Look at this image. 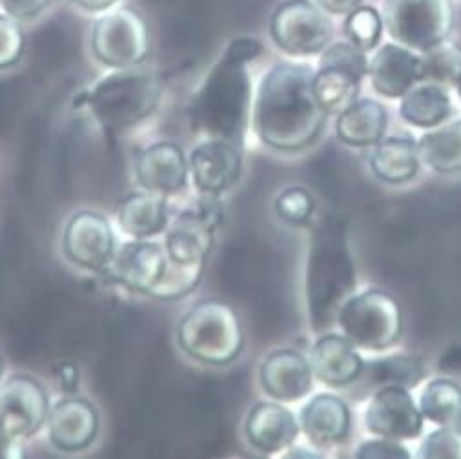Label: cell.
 I'll list each match as a JSON object with an SVG mask.
<instances>
[{
    "instance_id": "6da1fadb",
    "label": "cell",
    "mask_w": 461,
    "mask_h": 459,
    "mask_svg": "<svg viewBox=\"0 0 461 459\" xmlns=\"http://www.w3.org/2000/svg\"><path fill=\"white\" fill-rule=\"evenodd\" d=\"M314 68L304 62H277L259 83L254 101V131L276 151L295 153L312 146L329 115L314 95Z\"/></svg>"
},
{
    "instance_id": "7a4b0ae2",
    "label": "cell",
    "mask_w": 461,
    "mask_h": 459,
    "mask_svg": "<svg viewBox=\"0 0 461 459\" xmlns=\"http://www.w3.org/2000/svg\"><path fill=\"white\" fill-rule=\"evenodd\" d=\"M356 288L357 272L348 245V220L338 212H327L311 232L304 274L306 312L314 334L332 328L339 306Z\"/></svg>"
},
{
    "instance_id": "3957f363",
    "label": "cell",
    "mask_w": 461,
    "mask_h": 459,
    "mask_svg": "<svg viewBox=\"0 0 461 459\" xmlns=\"http://www.w3.org/2000/svg\"><path fill=\"white\" fill-rule=\"evenodd\" d=\"M250 104L252 81L247 62L224 51L195 94L188 113L197 131L245 149Z\"/></svg>"
},
{
    "instance_id": "277c9868",
    "label": "cell",
    "mask_w": 461,
    "mask_h": 459,
    "mask_svg": "<svg viewBox=\"0 0 461 459\" xmlns=\"http://www.w3.org/2000/svg\"><path fill=\"white\" fill-rule=\"evenodd\" d=\"M163 97L159 76L140 66L115 69L86 94L92 115L108 130H126L158 110Z\"/></svg>"
},
{
    "instance_id": "5b68a950",
    "label": "cell",
    "mask_w": 461,
    "mask_h": 459,
    "mask_svg": "<svg viewBox=\"0 0 461 459\" xmlns=\"http://www.w3.org/2000/svg\"><path fill=\"white\" fill-rule=\"evenodd\" d=\"M177 341L185 354L208 366L234 363L245 348V330L238 312L221 299H204L183 316Z\"/></svg>"
},
{
    "instance_id": "8992f818",
    "label": "cell",
    "mask_w": 461,
    "mask_h": 459,
    "mask_svg": "<svg viewBox=\"0 0 461 459\" xmlns=\"http://www.w3.org/2000/svg\"><path fill=\"white\" fill-rule=\"evenodd\" d=\"M336 323L350 343L368 352L389 350L403 334L402 306L385 290L354 292L339 306Z\"/></svg>"
},
{
    "instance_id": "52a82bcc",
    "label": "cell",
    "mask_w": 461,
    "mask_h": 459,
    "mask_svg": "<svg viewBox=\"0 0 461 459\" xmlns=\"http://www.w3.org/2000/svg\"><path fill=\"white\" fill-rule=\"evenodd\" d=\"M383 26L398 44L423 53L452 33L454 6L450 0H385Z\"/></svg>"
},
{
    "instance_id": "ba28073f",
    "label": "cell",
    "mask_w": 461,
    "mask_h": 459,
    "mask_svg": "<svg viewBox=\"0 0 461 459\" xmlns=\"http://www.w3.org/2000/svg\"><path fill=\"white\" fill-rule=\"evenodd\" d=\"M90 46L94 57L108 68L140 66L149 53L148 24L133 6L110 8L95 19Z\"/></svg>"
},
{
    "instance_id": "9c48e42d",
    "label": "cell",
    "mask_w": 461,
    "mask_h": 459,
    "mask_svg": "<svg viewBox=\"0 0 461 459\" xmlns=\"http://www.w3.org/2000/svg\"><path fill=\"white\" fill-rule=\"evenodd\" d=\"M366 69V51L350 40L329 44L321 51L312 86L314 95L327 115H338L359 99Z\"/></svg>"
},
{
    "instance_id": "30bf717a",
    "label": "cell",
    "mask_w": 461,
    "mask_h": 459,
    "mask_svg": "<svg viewBox=\"0 0 461 459\" xmlns=\"http://www.w3.org/2000/svg\"><path fill=\"white\" fill-rule=\"evenodd\" d=\"M334 28L325 12L312 0H286L270 19V37L286 55L306 57L321 53Z\"/></svg>"
},
{
    "instance_id": "8fae6325",
    "label": "cell",
    "mask_w": 461,
    "mask_h": 459,
    "mask_svg": "<svg viewBox=\"0 0 461 459\" xmlns=\"http://www.w3.org/2000/svg\"><path fill=\"white\" fill-rule=\"evenodd\" d=\"M365 427L377 437L411 441L423 434L425 418L409 389L389 385L377 389L370 398L365 409Z\"/></svg>"
},
{
    "instance_id": "7c38bea8",
    "label": "cell",
    "mask_w": 461,
    "mask_h": 459,
    "mask_svg": "<svg viewBox=\"0 0 461 459\" xmlns=\"http://www.w3.org/2000/svg\"><path fill=\"white\" fill-rule=\"evenodd\" d=\"M62 247L71 263L88 270H104L115 254L112 226L101 213L83 210L66 224Z\"/></svg>"
},
{
    "instance_id": "4fadbf2b",
    "label": "cell",
    "mask_w": 461,
    "mask_h": 459,
    "mask_svg": "<svg viewBox=\"0 0 461 459\" xmlns=\"http://www.w3.org/2000/svg\"><path fill=\"white\" fill-rule=\"evenodd\" d=\"M48 418V396L41 382L17 375L0 387V430L10 437L37 432Z\"/></svg>"
},
{
    "instance_id": "5bb4252c",
    "label": "cell",
    "mask_w": 461,
    "mask_h": 459,
    "mask_svg": "<svg viewBox=\"0 0 461 459\" xmlns=\"http://www.w3.org/2000/svg\"><path fill=\"white\" fill-rule=\"evenodd\" d=\"M243 151L222 139H208L194 148L190 172L201 194L221 195L236 186L243 174Z\"/></svg>"
},
{
    "instance_id": "9a60e30c",
    "label": "cell",
    "mask_w": 461,
    "mask_h": 459,
    "mask_svg": "<svg viewBox=\"0 0 461 459\" xmlns=\"http://www.w3.org/2000/svg\"><path fill=\"white\" fill-rule=\"evenodd\" d=\"M259 382L265 394L279 403L304 400L314 389V370L299 350L279 348L270 352L259 366Z\"/></svg>"
},
{
    "instance_id": "2e32d148",
    "label": "cell",
    "mask_w": 461,
    "mask_h": 459,
    "mask_svg": "<svg viewBox=\"0 0 461 459\" xmlns=\"http://www.w3.org/2000/svg\"><path fill=\"white\" fill-rule=\"evenodd\" d=\"M299 427L314 448L339 446L350 437L352 412L339 396L321 392L303 405Z\"/></svg>"
},
{
    "instance_id": "e0dca14e",
    "label": "cell",
    "mask_w": 461,
    "mask_h": 459,
    "mask_svg": "<svg viewBox=\"0 0 461 459\" xmlns=\"http://www.w3.org/2000/svg\"><path fill=\"white\" fill-rule=\"evenodd\" d=\"M370 85L385 99H402L421 83V57L400 44H383L368 60Z\"/></svg>"
},
{
    "instance_id": "ac0fdd59",
    "label": "cell",
    "mask_w": 461,
    "mask_h": 459,
    "mask_svg": "<svg viewBox=\"0 0 461 459\" xmlns=\"http://www.w3.org/2000/svg\"><path fill=\"white\" fill-rule=\"evenodd\" d=\"M190 165L181 146L158 142L142 149L135 163V176L140 186L159 195L179 194L188 183Z\"/></svg>"
},
{
    "instance_id": "d6986e66",
    "label": "cell",
    "mask_w": 461,
    "mask_h": 459,
    "mask_svg": "<svg viewBox=\"0 0 461 459\" xmlns=\"http://www.w3.org/2000/svg\"><path fill=\"white\" fill-rule=\"evenodd\" d=\"M309 361L312 364L314 377L332 389H343L359 381L365 366L359 348L343 334L330 332L320 334Z\"/></svg>"
},
{
    "instance_id": "ffe728a7",
    "label": "cell",
    "mask_w": 461,
    "mask_h": 459,
    "mask_svg": "<svg viewBox=\"0 0 461 459\" xmlns=\"http://www.w3.org/2000/svg\"><path fill=\"white\" fill-rule=\"evenodd\" d=\"M299 419L279 401H261L245 419V437L263 454H279L294 446L299 437Z\"/></svg>"
},
{
    "instance_id": "44dd1931",
    "label": "cell",
    "mask_w": 461,
    "mask_h": 459,
    "mask_svg": "<svg viewBox=\"0 0 461 459\" xmlns=\"http://www.w3.org/2000/svg\"><path fill=\"white\" fill-rule=\"evenodd\" d=\"M167 252L158 243L131 241L113 254L110 263L112 275L135 292L148 293L165 270Z\"/></svg>"
},
{
    "instance_id": "7402d4cb",
    "label": "cell",
    "mask_w": 461,
    "mask_h": 459,
    "mask_svg": "<svg viewBox=\"0 0 461 459\" xmlns=\"http://www.w3.org/2000/svg\"><path fill=\"white\" fill-rule=\"evenodd\" d=\"M51 443L66 452L83 450L97 436L99 416L85 400H64L48 414Z\"/></svg>"
},
{
    "instance_id": "603a6c76",
    "label": "cell",
    "mask_w": 461,
    "mask_h": 459,
    "mask_svg": "<svg viewBox=\"0 0 461 459\" xmlns=\"http://www.w3.org/2000/svg\"><path fill=\"white\" fill-rule=\"evenodd\" d=\"M372 174L387 184H405L421 170L420 146L412 135L383 137L370 153Z\"/></svg>"
},
{
    "instance_id": "cb8c5ba5",
    "label": "cell",
    "mask_w": 461,
    "mask_h": 459,
    "mask_svg": "<svg viewBox=\"0 0 461 459\" xmlns=\"http://www.w3.org/2000/svg\"><path fill=\"white\" fill-rule=\"evenodd\" d=\"M389 128L387 108L374 99H357L338 113L336 135L352 148H368L385 137Z\"/></svg>"
},
{
    "instance_id": "d4e9b609",
    "label": "cell",
    "mask_w": 461,
    "mask_h": 459,
    "mask_svg": "<svg viewBox=\"0 0 461 459\" xmlns=\"http://www.w3.org/2000/svg\"><path fill=\"white\" fill-rule=\"evenodd\" d=\"M452 115V99L445 86L434 83H418L400 103V117L421 130H432L447 122Z\"/></svg>"
},
{
    "instance_id": "484cf974",
    "label": "cell",
    "mask_w": 461,
    "mask_h": 459,
    "mask_svg": "<svg viewBox=\"0 0 461 459\" xmlns=\"http://www.w3.org/2000/svg\"><path fill=\"white\" fill-rule=\"evenodd\" d=\"M119 222L135 239L161 234L168 224V204L159 194H131L119 206Z\"/></svg>"
},
{
    "instance_id": "4316f807",
    "label": "cell",
    "mask_w": 461,
    "mask_h": 459,
    "mask_svg": "<svg viewBox=\"0 0 461 459\" xmlns=\"http://www.w3.org/2000/svg\"><path fill=\"white\" fill-rule=\"evenodd\" d=\"M420 156L432 172L452 176L461 172V121L438 126L420 137Z\"/></svg>"
},
{
    "instance_id": "83f0119b",
    "label": "cell",
    "mask_w": 461,
    "mask_h": 459,
    "mask_svg": "<svg viewBox=\"0 0 461 459\" xmlns=\"http://www.w3.org/2000/svg\"><path fill=\"white\" fill-rule=\"evenodd\" d=\"M423 377L425 366L420 357L409 354H391L379 359L365 361L359 379H363L368 387L375 389L398 385L411 391L420 385Z\"/></svg>"
},
{
    "instance_id": "f1b7e54d",
    "label": "cell",
    "mask_w": 461,
    "mask_h": 459,
    "mask_svg": "<svg viewBox=\"0 0 461 459\" xmlns=\"http://www.w3.org/2000/svg\"><path fill=\"white\" fill-rule=\"evenodd\" d=\"M418 407L438 427L461 428V385L448 377L430 379L420 392Z\"/></svg>"
},
{
    "instance_id": "f546056e",
    "label": "cell",
    "mask_w": 461,
    "mask_h": 459,
    "mask_svg": "<svg viewBox=\"0 0 461 459\" xmlns=\"http://www.w3.org/2000/svg\"><path fill=\"white\" fill-rule=\"evenodd\" d=\"M206 261L176 263L167 259L159 281L151 286L148 295L159 301H177L192 293L204 275Z\"/></svg>"
},
{
    "instance_id": "4dcf8cb0",
    "label": "cell",
    "mask_w": 461,
    "mask_h": 459,
    "mask_svg": "<svg viewBox=\"0 0 461 459\" xmlns=\"http://www.w3.org/2000/svg\"><path fill=\"white\" fill-rule=\"evenodd\" d=\"M461 73V48L454 42H439L423 51L421 57V83L439 86L454 85Z\"/></svg>"
},
{
    "instance_id": "1f68e13d",
    "label": "cell",
    "mask_w": 461,
    "mask_h": 459,
    "mask_svg": "<svg viewBox=\"0 0 461 459\" xmlns=\"http://www.w3.org/2000/svg\"><path fill=\"white\" fill-rule=\"evenodd\" d=\"M381 32L383 19L370 6H357L354 12L347 15L345 35L352 44H356L363 51H372L377 46Z\"/></svg>"
},
{
    "instance_id": "d6a6232c",
    "label": "cell",
    "mask_w": 461,
    "mask_h": 459,
    "mask_svg": "<svg viewBox=\"0 0 461 459\" xmlns=\"http://www.w3.org/2000/svg\"><path fill=\"white\" fill-rule=\"evenodd\" d=\"M274 208H276V213L285 222L301 226L312 219L316 212V199L303 186H290L277 195Z\"/></svg>"
},
{
    "instance_id": "836d02e7",
    "label": "cell",
    "mask_w": 461,
    "mask_h": 459,
    "mask_svg": "<svg viewBox=\"0 0 461 459\" xmlns=\"http://www.w3.org/2000/svg\"><path fill=\"white\" fill-rule=\"evenodd\" d=\"M421 459H461V428L439 427L430 432L418 450Z\"/></svg>"
},
{
    "instance_id": "e575fe53",
    "label": "cell",
    "mask_w": 461,
    "mask_h": 459,
    "mask_svg": "<svg viewBox=\"0 0 461 459\" xmlns=\"http://www.w3.org/2000/svg\"><path fill=\"white\" fill-rule=\"evenodd\" d=\"M26 46L24 32L17 19L0 14V69L15 66Z\"/></svg>"
},
{
    "instance_id": "d590c367",
    "label": "cell",
    "mask_w": 461,
    "mask_h": 459,
    "mask_svg": "<svg viewBox=\"0 0 461 459\" xmlns=\"http://www.w3.org/2000/svg\"><path fill=\"white\" fill-rule=\"evenodd\" d=\"M356 457H368V459H375V457H393V459H409L412 454L411 450L396 439H387V437H377L375 439H366L363 441L356 452Z\"/></svg>"
},
{
    "instance_id": "8d00e7d4",
    "label": "cell",
    "mask_w": 461,
    "mask_h": 459,
    "mask_svg": "<svg viewBox=\"0 0 461 459\" xmlns=\"http://www.w3.org/2000/svg\"><path fill=\"white\" fill-rule=\"evenodd\" d=\"M50 4L51 0H0V10L21 22V21L35 19Z\"/></svg>"
},
{
    "instance_id": "74e56055",
    "label": "cell",
    "mask_w": 461,
    "mask_h": 459,
    "mask_svg": "<svg viewBox=\"0 0 461 459\" xmlns=\"http://www.w3.org/2000/svg\"><path fill=\"white\" fill-rule=\"evenodd\" d=\"M318 6L332 15H348L357 6H361L363 0H316Z\"/></svg>"
},
{
    "instance_id": "f35d334b",
    "label": "cell",
    "mask_w": 461,
    "mask_h": 459,
    "mask_svg": "<svg viewBox=\"0 0 461 459\" xmlns=\"http://www.w3.org/2000/svg\"><path fill=\"white\" fill-rule=\"evenodd\" d=\"M24 457V452L21 445L17 443V437H10L0 430V459H19Z\"/></svg>"
},
{
    "instance_id": "ab89813d",
    "label": "cell",
    "mask_w": 461,
    "mask_h": 459,
    "mask_svg": "<svg viewBox=\"0 0 461 459\" xmlns=\"http://www.w3.org/2000/svg\"><path fill=\"white\" fill-rule=\"evenodd\" d=\"M71 4L88 14H103L117 4V0H71Z\"/></svg>"
},
{
    "instance_id": "60d3db41",
    "label": "cell",
    "mask_w": 461,
    "mask_h": 459,
    "mask_svg": "<svg viewBox=\"0 0 461 459\" xmlns=\"http://www.w3.org/2000/svg\"><path fill=\"white\" fill-rule=\"evenodd\" d=\"M59 379L64 391H75L77 382H79V374H77V368L73 364H60L59 368Z\"/></svg>"
},
{
    "instance_id": "b9f144b4",
    "label": "cell",
    "mask_w": 461,
    "mask_h": 459,
    "mask_svg": "<svg viewBox=\"0 0 461 459\" xmlns=\"http://www.w3.org/2000/svg\"><path fill=\"white\" fill-rule=\"evenodd\" d=\"M441 370H457L461 368V346H452L448 352H445L439 359Z\"/></svg>"
},
{
    "instance_id": "7bdbcfd3",
    "label": "cell",
    "mask_w": 461,
    "mask_h": 459,
    "mask_svg": "<svg viewBox=\"0 0 461 459\" xmlns=\"http://www.w3.org/2000/svg\"><path fill=\"white\" fill-rule=\"evenodd\" d=\"M285 455H288V457H297V455H301V457H318L320 455V452L314 448V450H304V448H292V450H286V454Z\"/></svg>"
},
{
    "instance_id": "ee69618b",
    "label": "cell",
    "mask_w": 461,
    "mask_h": 459,
    "mask_svg": "<svg viewBox=\"0 0 461 459\" xmlns=\"http://www.w3.org/2000/svg\"><path fill=\"white\" fill-rule=\"evenodd\" d=\"M454 88H456L457 97H459V101H461V73L457 75V79H456V83H454Z\"/></svg>"
},
{
    "instance_id": "f6af8a7d",
    "label": "cell",
    "mask_w": 461,
    "mask_h": 459,
    "mask_svg": "<svg viewBox=\"0 0 461 459\" xmlns=\"http://www.w3.org/2000/svg\"><path fill=\"white\" fill-rule=\"evenodd\" d=\"M0 372H3V357H0Z\"/></svg>"
}]
</instances>
